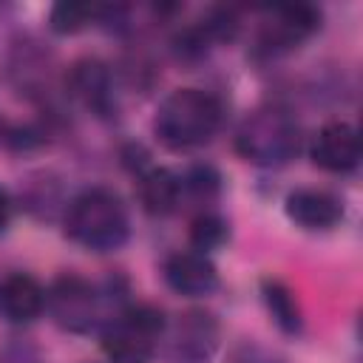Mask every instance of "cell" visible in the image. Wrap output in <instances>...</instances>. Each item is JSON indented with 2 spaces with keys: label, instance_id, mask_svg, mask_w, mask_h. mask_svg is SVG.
<instances>
[{
  "label": "cell",
  "instance_id": "obj_8",
  "mask_svg": "<svg viewBox=\"0 0 363 363\" xmlns=\"http://www.w3.org/2000/svg\"><path fill=\"white\" fill-rule=\"evenodd\" d=\"M286 216L303 230H329L340 221L343 207L326 190H292L286 196Z\"/></svg>",
  "mask_w": 363,
  "mask_h": 363
},
{
  "label": "cell",
  "instance_id": "obj_14",
  "mask_svg": "<svg viewBox=\"0 0 363 363\" xmlns=\"http://www.w3.org/2000/svg\"><path fill=\"white\" fill-rule=\"evenodd\" d=\"M261 292H264V303H267L269 315L275 318V323L289 335L301 332V309H298L295 295L289 292V286L278 278H267L261 284Z\"/></svg>",
  "mask_w": 363,
  "mask_h": 363
},
{
  "label": "cell",
  "instance_id": "obj_11",
  "mask_svg": "<svg viewBox=\"0 0 363 363\" xmlns=\"http://www.w3.org/2000/svg\"><path fill=\"white\" fill-rule=\"evenodd\" d=\"M139 201L150 216H167L179 204L182 179L167 167H150L139 179Z\"/></svg>",
  "mask_w": 363,
  "mask_h": 363
},
{
  "label": "cell",
  "instance_id": "obj_4",
  "mask_svg": "<svg viewBox=\"0 0 363 363\" xmlns=\"http://www.w3.org/2000/svg\"><path fill=\"white\" fill-rule=\"evenodd\" d=\"M162 329L164 315L156 306H130L102 332V352L113 363H150Z\"/></svg>",
  "mask_w": 363,
  "mask_h": 363
},
{
  "label": "cell",
  "instance_id": "obj_12",
  "mask_svg": "<svg viewBox=\"0 0 363 363\" xmlns=\"http://www.w3.org/2000/svg\"><path fill=\"white\" fill-rule=\"evenodd\" d=\"M216 349V323L210 315H187L176 332V360L204 363Z\"/></svg>",
  "mask_w": 363,
  "mask_h": 363
},
{
  "label": "cell",
  "instance_id": "obj_2",
  "mask_svg": "<svg viewBox=\"0 0 363 363\" xmlns=\"http://www.w3.org/2000/svg\"><path fill=\"white\" fill-rule=\"evenodd\" d=\"M218 122L221 105L213 94L201 88H179L162 99L153 119V130L167 147L187 150L210 142L218 130Z\"/></svg>",
  "mask_w": 363,
  "mask_h": 363
},
{
  "label": "cell",
  "instance_id": "obj_16",
  "mask_svg": "<svg viewBox=\"0 0 363 363\" xmlns=\"http://www.w3.org/2000/svg\"><path fill=\"white\" fill-rule=\"evenodd\" d=\"M227 241V224L224 218L204 213L190 224V244L196 247V252H207V250H218Z\"/></svg>",
  "mask_w": 363,
  "mask_h": 363
},
{
  "label": "cell",
  "instance_id": "obj_5",
  "mask_svg": "<svg viewBox=\"0 0 363 363\" xmlns=\"http://www.w3.org/2000/svg\"><path fill=\"white\" fill-rule=\"evenodd\" d=\"M51 315L71 332H91L96 323V292L79 275H62L48 292Z\"/></svg>",
  "mask_w": 363,
  "mask_h": 363
},
{
  "label": "cell",
  "instance_id": "obj_15",
  "mask_svg": "<svg viewBox=\"0 0 363 363\" xmlns=\"http://www.w3.org/2000/svg\"><path fill=\"white\" fill-rule=\"evenodd\" d=\"M96 11H99V9L88 6V3L62 0V3H57V6L51 9L48 23H51V28H54L57 34H74V31L85 28V26L94 20V14H96Z\"/></svg>",
  "mask_w": 363,
  "mask_h": 363
},
{
  "label": "cell",
  "instance_id": "obj_13",
  "mask_svg": "<svg viewBox=\"0 0 363 363\" xmlns=\"http://www.w3.org/2000/svg\"><path fill=\"white\" fill-rule=\"evenodd\" d=\"M275 14H278V23H275L272 37H269V43H275V45H295L298 40L309 37L320 26L318 9L315 6H306V3L281 6Z\"/></svg>",
  "mask_w": 363,
  "mask_h": 363
},
{
  "label": "cell",
  "instance_id": "obj_3",
  "mask_svg": "<svg viewBox=\"0 0 363 363\" xmlns=\"http://www.w3.org/2000/svg\"><path fill=\"white\" fill-rule=\"evenodd\" d=\"M238 153L261 167H281L301 150V128L281 108H258L238 125Z\"/></svg>",
  "mask_w": 363,
  "mask_h": 363
},
{
  "label": "cell",
  "instance_id": "obj_7",
  "mask_svg": "<svg viewBox=\"0 0 363 363\" xmlns=\"http://www.w3.org/2000/svg\"><path fill=\"white\" fill-rule=\"evenodd\" d=\"M164 281L173 292L184 295V298H201L216 289L218 272H216V264L204 252L187 250V252H176L167 258Z\"/></svg>",
  "mask_w": 363,
  "mask_h": 363
},
{
  "label": "cell",
  "instance_id": "obj_6",
  "mask_svg": "<svg viewBox=\"0 0 363 363\" xmlns=\"http://www.w3.org/2000/svg\"><path fill=\"white\" fill-rule=\"evenodd\" d=\"M312 162L329 173H349L360 162V136L349 122H326L312 139Z\"/></svg>",
  "mask_w": 363,
  "mask_h": 363
},
{
  "label": "cell",
  "instance_id": "obj_1",
  "mask_svg": "<svg viewBox=\"0 0 363 363\" xmlns=\"http://www.w3.org/2000/svg\"><path fill=\"white\" fill-rule=\"evenodd\" d=\"M128 210L122 199L105 187L79 193L65 213V235L94 252L119 250L128 241Z\"/></svg>",
  "mask_w": 363,
  "mask_h": 363
},
{
  "label": "cell",
  "instance_id": "obj_10",
  "mask_svg": "<svg viewBox=\"0 0 363 363\" xmlns=\"http://www.w3.org/2000/svg\"><path fill=\"white\" fill-rule=\"evenodd\" d=\"M71 91L77 99H82L91 111L108 113L111 108V74L99 60H79L71 68Z\"/></svg>",
  "mask_w": 363,
  "mask_h": 363
},
{
  "label": "cell",
  "instance_id": "obj_9",
  "mask_svg": "<svg viewBox=\"0 0 363 363\" xmlns=\"http://www.w3.org/2000/svg\"><path fill=\"white\" fill-rule=\"evenodd\" d=\"M43 306H45V292L31 275L14 272L0 284V312L11 323L34 320L43 312Z\"/></svg>",
  "mask_w": 363,
  "mask_h": 363
},
{
  "label": "cell",
  "instance_id": "obj_17",
  "mask_svg": "<svg viewBox=\"0 0 363 363\" xmlns=\"http://www.w3.org/2000/svg\"><path fill=\"white\" fill-rule=\"evenodd\" d=\"M11 221V201L6 196V190H0V230H6Z\"/></svg>",
  "mask_w": 363,
  "mask_h": 363
}]
</instances>
